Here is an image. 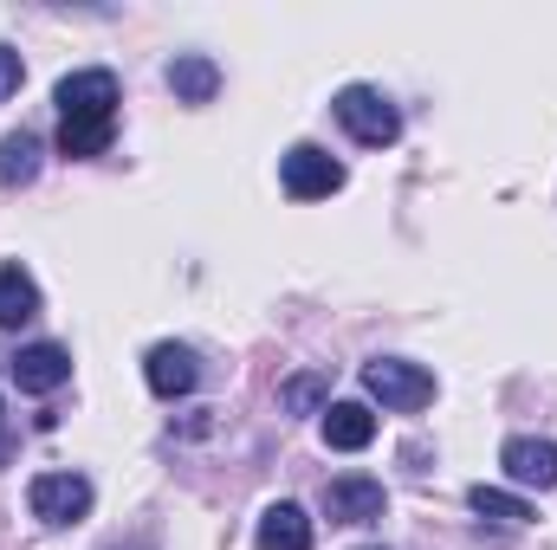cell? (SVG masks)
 Listing matches in <instances>:
<instances>
[{
    "label": "cell",
    "instance_id": "d6986e66",
    "mask_svg": "<svg viewBox=\"0 0 557 550\" xmlns=\"http://www.w3.org/2000/svg\"><path fill=\"white\" fill-rule=\"evenodd\" d=\"M0 460H7V414H0Z\"/></svg>",
    "mask_w": 557,
    "mask_h": 550
},
{
    "label": "cell",
    "instance_id": "5b68a950",
    "mask_svg": "<svg viewBox=\"0 0 557 550\" xmlns=\"http://www.w3.org/2000/svg\"><path fill=\"white\" fill-rule=\"evenodd\" d=\"M26 505H33L39 525H78L91 512V479L85 473H39L33 492H26Z\"/></svg>",
    "mask_w": 557,
    "mask_h": 550
},
{
    "label": "cell",
    "instance_id": "4fadbf2b",
    "mask_svg": "<svg viewBox=\"0 0 557 550\" xmlns=\"http://www.w3.org/2000/svg\"><path fill=\"white\" fill-rule=\"evenodd\" d=\"M39 311V285L20 273V266H0V324L13 330V324H26Z\"/></svg>",
    "mask_w": 557,
    "mask_h": 550
},
{
    "label": "cell",
    "instance_id": "9a60e30c",
    "mask_svg": "<svg viewBox=\"0 0 557 550\" xmlns=\"http://www.w3.org/2000/svg\"><path fill=\"white\" fill-rule=\"evenodd\" d=\"M467 505H473L480 518H499V525H532V505H525L519 492H499V486H473Z\"/></svg>",
    "mask_w": 557,
    "mask_h": 550
},
{
    "label": "cell",
    "instance_id": "2e32d148",
    "mask_svg": "<svg viewBox=\"0 0 557 550\" xmlns=\"http://www.w3.org/2000/svg\"><path fill=\"white\" fill-rule=\"evenodd\" d=\"M278 402L292 414H318L324 402H331V376H318V370H305V376H292L285 389H278Z\"/></svg>",
    "mask_w": 557,
    "mask_h": 550
},
{
    "label": "cell",
    "instance_id": "3957f363",
    "mask_svg": "<svg viewBox=\"0 0 557 550\" xmlns=\"http://www.w3.org/2000/svg\"><path fill=\"white\" fill-rule=\"evenodd\" d=\"M59 117L65 124H117V78L104 65L59 78Z\"/></svg>",
    "mask_w": 557,
    "mask_h": 550
},
{
    "label": "cell",
    "instance_id": "5bb4252c",
    "mask_svg": "<svg viewBox=\"0 0 557 550\" xmlns=\"http://www.w3.org/2000/svg\"><path fill=\"white\" fill-rule=\"evenodd\" d=\"M33 175H39V137H33V130L0 137V182L20 188V182H33Z\"/></svg>",
    "mask_w": 557,
    "mask_h": 550
},
{
    "label": "cell",
    "instance_id": "e0dca14e",
    "mask_svg": "<svg viewBox=\"0 0 557 550\" xmlns=\"http://www.w3.org/2000/svg\"><path fill=\"white\" fill-rule=\"evenodd\" d=\"M111 130H117V124H65V130H59V149H65V155H98V149L111 142Z\"/></svg>",
    "mask_w": 557,
    "mask_h": 550
},
{
    "label": "cell",
    "instance_id": "277c9868",
    "mask_svg": "<svg viewBox=\"0 0 557 550\" xmlns=\"http://www.w3.org/2000/svg\"><path fill=\"white\" fill-rule=\"evenodd\" d=\"M278 182H285V195H292V201H324V195H337V188H344V162H337V155H324L318 142H298V149H285Z\"/></svg>",
    "mask_w": 557,
    "mask_h": 550
},
{
    "label": "cell",
    "instance_id": "ba28073f",
    "mask_svg": "<svg viewBox=\"0 0 557 550\" xmlns=\"http://www.w3.org/2000/svg\"><path fill=\"white\" fill-rule=\"evenodd\" d=\"M499 466H506V473H512L519 486H539V492H552V486H557V440L519 434V440H506Z\"/></svg>",
    "mask_w": 557,
    "mask_h": 550
},
{
    "label": "cell",
    "instance_id": "30bf717a",
    "mask_svg": "<svg viewBox=\"0 0 557 550\" xmlns=\"http://www.w3.org/2000/svg\"><path fill=\"white\" fill-rule=\"evenodd\" d=\"M324 440H331L337 453H363V447L376 440V414L363 409V402H331V409H324Z\"/></svg>",
    "mask_w": 557,
    "mask_h": 550
},
{
    "label": "cell",
    "instance_id": "52a82bcc",
    "mask_svg": "<svg viewBox=\"0 0 557 550\" xmlns=\"http://www.w3.org/2000/svg\"><path fill=\"white\" fill-rule=\"evenodd\" d=\"M143 376H149V389H156L162 402H175V396H188V389L201 383V363H195L188 343H156L149 363H143Z\"/></svg>",
    "mask_w": 557,
    "mask_h": 550
},
{
    "label": "cell",
    "instance_id": "ffe728a7",
    "mask_svg": "<svg viewBox=\"0 0 557 550\" xmlns=\"http://www.w3.org/2000/svg\"><path fill=\"white\" fill-rule=\"evenodd\" d=\"M363 550H383V545H363Z\"/></svg>",
    "mask_w": 557,
    "mask_h": 550
},
{
    "label": "cell",
    "instance_id": "7c38bea8",
    "mask_svg": "<svg viewBox=\"0 0 557 550\" xmlns=\"http://www.w3.org/2000/svg\"><path fill=\"white\" fill-rule=\"evenodd\" d=\"M260 550H311V518L298 512V505H267V518H260Z\"/></svg>",
    "mask_w": 557,
    "mask_h": 550
},
{
    "label": "cell",
    "instance_id": "7a4b0ae2",
    "mask_svg": "<svg viewBox=\"0 0 557 550\" xmlns=\"http://www.w3.org/2000/svg\"><path fill=\"white\" fill-rule=\"evenodd\" d=\"M337 124H344L357 142H370V149H389V142L403 137V117H396V104H389L383 91H370V85H350V91H337Z\"/></svg>",
    "mask_w": 557,
    "mask_h": 550
},
{
    "label": "cell",
    "instance_id": "8fae6325",
    "mask_svg": "<svg viewBox=\"0 0 557 550\" xmlns=\"http://www.w3.org/2000/svg\"><path fill=\"white\" fill-rule=\"evenodd\" d=\"M169 91H175L182 104H214V91H221V65L201 59V52H188V59L169 65Z\"/></svg>",
    "mask_w": 557,
    "mask_h": 550
},
{
    "label": "cell",
    "instance_id": "6da1fadb",
    "mask_svg": "<svg viewBox=\"0 0 557 550\" xmlns=\"http://www.w3.org/2000/svg\"><path fill=\"white\" fill-rule=\"evenodd\" d=\"M363 389L383 402V409L396 414H416L434 402V376L421 370V363H403V357H376V363H363Z\"/></svg>",
    "mask_w": 557,
    "mask_h": 550
},
{
    "label": "cell",
    "instance_id": "9c48e42d",
    "mask_svg": "<svg viewBox=\"0 0 557 550\" xmlns=\"http://www.w3.org/2000/svg\"><path fill=\"white\" fill-rule=\"evenodd\" d=\"M13 383H20L26 396H52V389L72 383V357H65L59 343H33V350L13 357Z\"/></svg>",
    "mask_w": 557,
    "mask_h": 550
},
{
    "label": "cell",
    "instance_id": "ac0fdd59",
    "mask_svg": "<svg viewBox=\"0 0 557 550\" xmlns=\"http://www.w3.org/2000/svg\"><path fill=\"white\" fill-rule=\"evenodd\" d=\"M20 78H26V72H20V52H13V46H0V104L20 91Z\"/></svg>",
    "mask_w": 557,
    "mask_h": 550
},
{
    "label": "cell",
    "instance_id": "8992f818",
    "mask_svg": "<svg viewBox=\"0 0 557 550\" xmlns=\"http://www.w3.org/2000/svg\"><path fill=\"white\" fill-rule=\"evenodd\" d=\"M383 505H389V492L370 473H344V479L324 486V518L331 525H370V518H383Z\"/></svg>",
    "mask_w": 557,
    "mask_h": 550
}]
</instances>
